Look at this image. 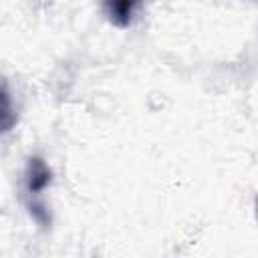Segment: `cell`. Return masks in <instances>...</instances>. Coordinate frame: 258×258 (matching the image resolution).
I'll return each instance as SVG.
<instances>
[{
  "label": "cell",
  "mask_w": 258,
  "mask_h": 258,
  "mask_svg": "<svg viewBox=\"0 0 258 258\" xmlns=\"http://www.w3.org/2000/svg\"><path fill=\"white\" fill-rule=\"evenodd\" d=\"M24 179H26V194L30 198L28 202V210L32 214V218L40 224V226H48L50 224V218H48V210L44 206V202L40 200L42 191L50 185L52 181V171L48 167V163L38 157V155H32L28 157L26 161V171H24Z\"/></svg>",
  "instance_id": "6da1fadb"
},
{
  "label": "cell",
  "mask_w": 258,
  "mask_h": 258,
  "mask_svg": "<svg viewBox=\"0 0 258 258\" xmlns=\"http://www.w3.org/2000/svg\"><path fill=\"white\" fill-rule=\"evenodd\" d=\"M16 125V111L12 105V95L6 79L0 75V135L8 133Z\"/></svg>",
  "instance_id": "3957f363"
},
{
  "label": "cell",
  "mask_w": 258,
  "mask_h": 258,
  "mask_svg": "<svg viewBox=\"0 0 258 258\" xmlns=\"http://www.w3.org/2000/svg\"><path fill=\"white\" fill-rule=\"evenodd\" d=\"M105 12L109 16V20L115 26H129L133 22L135 10L139 8V2H129V0H117V2H105Z\"/></svg>",
  "instance_id": "7a4b0ae2"
}]
</instances>
